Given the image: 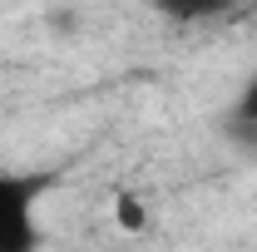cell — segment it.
I'll list each match as a JSON object with an SVG mask.
<instances>
[{
    "mask_svg": "<svg viewBox=\"0 0 257 252\" xmlns=\"http://www.w3.org/2000/svg\"><path fill=\"white\" fill-rule=\"evenodd\" d=\"M50 193L45 173L0 168V252H40L45 247V222L40 198Z\"/></svg>",
    "mask_w": 257,
    "mask_h": 252,
    "instance_id": "cell-1",
    "label": "cell"
},
{
    "mask_svg": "<svg viewBox=\"0 0 257 252\" xmlns=\"http://www.w3.org/2000/svg\"><path fill=\"white\" fill-rule=\"evenodd\" d=\"M223 129L237 139V144H257V74L242 84V89H237V99L227 104Z\"/></svg>",
    "mask_w": 257,
    "mask_h": 252,
    "instance_id": "cell-2",
    "label": "cell"
},
{
    "mask_svg": "<svg viewBox=\"0 0 257 252\" xmlns=\"http://www.w3.org/2000/svg\"><path fill=\"white\" fill-rule=\"evenodd\" d=\"M144 5L173 25H203V20H218L232 0H144Z\"/></svg>",
    "mask_w": 257,
    "mask_h": 252,
    "instance_id": "cell-3",
    "label": "cell"
},
{
    "mask_svg": "<svg viewBox=\"0 0 257 252\" xmlns=\"http://www.w3.org/2000/svg\"><path fill=\"white\" fill-rule=\"evenodd\" d=\"M114 227H119V232H144V227H149V203L134 188L114 193Z\"/></svg>",
    "mask_w": 257,
    "mask_h": 252,
    "instance_id": "cell-4",
    "label": "cell"
}]
</instances>
